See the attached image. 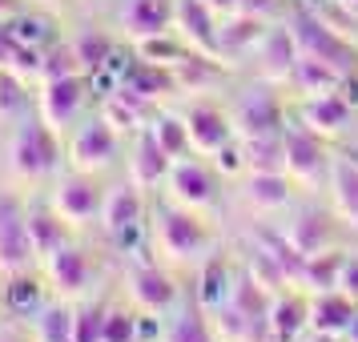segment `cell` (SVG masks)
Instances as JSON below:
<instances>
[{
  "instance_id": "ac0fdd59",
  "label": "cell",
  "mask_w": 358,
  "mask_h": 342,
  "mask_svg": "<svg viewBox=\"0 0 358 342\" xmlns=\"http://www.w3.org/2000/svg\"><path fill=\"white\" fill-rule=\"evenodd\" d=\"M49 302H52V290L45 282V274H41V266L13 278H0V310L20 318V322H33Z\"/></svg>"
},
{
  "instance_id": "f1b7e54d",
  "label": "cell",
  "mask_w": 358,
  "mask_h": 342,
  "mask_svg": "<svg viewBox=\"0 0 358 342\" xmlns=\"http://www.w3.org/2000/svg\"><path fill=\"white\" fill-rule=\"evenodd\" d=\"M149 133L157 137V145L178 162L185 153H194L189 145V129H185V117H181V105H162V109H153L149 117Z\"/></svg>"
},
{
  "instance_id": "7c38bea8",
  "label": "cell",
  "mask_w": 358,
  "mask_h": 342,
  "mask_svg": "<svg viewBox=\"0 0 358 342\" xmlns=\"http://www.w3.org/2000/svg\"><path fill=\"white\" fill-rule=\"evenodd\" d=\"M97 105V81L93 73H73V77H52L36 85V113L45 117L52 133L65 137L89 109Z\"/></svg>"
},
{
  "instance_id": "4fadbf2b",
  "label": "cell",
  "mask_w": 358,
  "mask_h": 342,
  "mask_svg": "<svg viewBox=\"0 0 358 342\" xmlns=\"http://www.w3.org/2000/svg\"><path fill=\"white\" fill-rule=\"evenodd\" d=\"M290 117L310 133L326 137L330 145H350L358 137V109L342 93H322V97H294Z\"/></svg>"
},
{
  "instance_id": "f546056e",
  "label": "cell",
  "mask_w": 358,
  "mask_h": 342,
  "mask_svg": "<svg viewBox=\"0 0 358 342\" xmlns=\"http://www.w3.org/2000/svg\"><path fill=\"white\" fill-rule=\"evenodd\" d=\"M73 73H85V65H81V57H77V49L69 45V36H61L57 45H49V49L41 52V81L73 77Z\"/></svg>"
},
{
  "instance_id": "44dd1931",
  "label": "cell",
  "mask_w": 358,
  "mask_h": 342,
  "mask_svg": "<svg viewBox=\"0 0 358 342\" xmlns=\"http://www.w3.org/2000/svg\"><path fill=\"white\" fill-rule=\"evenodd\" d=\"M270 20L274 17H258V13H229V17H222V33H217V41H222V61L242 73L245 57L258 49V41L270 29Z\"/></svg>"
},
{
  "instance_id": "5b68a950",
  "label": "cell",
  "mask_w": 358,
  "mask_h": 342,
  "mask_svg": "<svg viewBox=\"0 0 358 342\" xmlns=\"http://www.w3.org/2000/svg\"><path fill=\"white\" fill-rule=\"evenodd\" d=\"M117 290L125 294L141 314L165 318V314L185 298L189 278L178 274V270H169V266L157 262L153 254H137V258L117 262Z\"/></svg>"
},
{
  "instance_id": "2e32d148",
  "label": "cell",
  "mask_w": 358,
  "mask_h": 342,
  "mask_svg": "<svg viewBox=\"0 0 358 342\" xmlns=\"http://www.w3.org/2000/svg\"><path fill=\"white\" fill-rule=\"evenodd\" d=\"M173 13H178V0H109V24L129 45L173 33Z\"/></svg>"
},
{
  "instance_id": "5bb4252c",
  "label": "cell",
  "mask_w": 358,
  "mask_h": 342,
  "mask_svg": "<svg viewBox=\"0 0 358 342\" xmlns=\"http://www.w3.org/2000/svg\"><path fill=\"white\" fill-rule=\"evenodd\" d=\"M298 57H302V49H298V36H294L290 20L274 17V20H270V29L262 33L258 49L245 57L242 73H250V77H258V81H270V85H282V89H286L294 65H298Z\"/></svg>"
},
{
  "instance_id": "1f68e13d",
  "label": "cell",
  "mask_w": 358,
  "mask_h": 342,
  "mask_svg": "<svg viewBox=\"0 0 358 342\" xmlns=\"http://www.w3.org/2000/svg\"><path fill=\"white\" fill-rule=\"evenodd\" d=\"M206 4H210L217 17H229V13H238V8H242V0H206Z\"/></svg>"
},
{
  "instance_id": "9a60e30c",
  "label": "cell",
  "mask_w": 358,
  "mask_h": 342,
  "mask_svg": "<svg viewBox=\"0 0 358 342\" xmlns=\"http://www.w3.org/2000/svg\"><path fill=\"white\" fill-rule=\"evenodd\" d=\"M181 117H185V129H189V145L201 157H213L217 149H226L238 137V125L229 117L226 97H189L178 101Z\"/></svg>"
},
{
  "instance_id": "8fae6325",
  "label": "cell",
  "mask_w": 358,
  "mask_h": 342,
  "mask_svg": "<svg viewBox=\"0 0 358 342\" xmlns=\"http://www.w3.org/2000/svg\"><path fill=\"white\" fill-rule=\"evenodd\" d=\"M282 153H286V173L306 194H326V181H330L338 145H330L326 137L310 133L306 125H298L294 117H286V125H282Z\"/></svg>"
},
{
  "instance_id": "3957f363",
  "label": "cell",
  "mask_w": 358,
  "mask_h": 342,
  "mask_svg": "<svg viewBox=\"0 0 358 342\" xmlns=\"http://www.w3.org/2000/svg\"><path fill=\"white\" fill-rule=\"evenodd\" d=\"M41 274L49 282L52 298L81 302L85 294L101 290L105 282L117 278V258L97 234H73L65 245L41 258Z\"/></svg>"
},
{
  "instance_id": "e0dca14e",
  "label": "cell",
  "mask_w": 358,
  "mask_h": 342,
  "mask_svg": "<svg viewBox=\"0 0 358 342\" xmlns=\"http://www.w3.org/2000/svg\"><path fill=\"white\" fill-rule=\"evenodd\" d=\"M173 33L189 45L194 52H206V57H217L222 61V17L213 13L206 0H178V13H173Z\"/></svg>"
},
{
  "instance_id": "484cf974",
  "label": "cell",
  "mask_w": 358,
  "mask_h": 342,
  "mask_svg": "<svg viewBox=\"0 0 358 342\" xmlns=\"http://www.w3.org/2000/svg\"><path fill=\"white\" fill-rule=\"evenodd\" d=\"M36 109V85L13 69H0V137Z\"/></svg>"
},
{
  "instance_id": "30bf717a",
  "label": "cell",
  "mask_w": 358,
  "mask_h": 342,
  "mask_svg": "<svg viewBox=\"0 0 358 342\" xmlns=\"http://www.w3.org/2000/svg\"><path fill=\"white\" fill-rule=\"evenodd\" d=\"M105 185H109V178H97V173H85V169L65 165V169H57V178L45 185V197H49L52 210L61 213L77 234H97Z\"/></svg>"
},
{
  "instance_id": "4dcf8cb0",
  "label": "cell",
  "mask_w": 358,
  "mask_h": 342,
  "mask_svg": "<svg viewBox=\"0 0 358 342\" xmlns=\"http://www.w3.org/2000/svg\"><path fill=\"white\" fill-rule=\"evenodd\" d=\"M0 342H36V334L29 322H20V318L0 310Z\"/></svg>"
},
{
  "instance_id": "8992f818",
  "label": "cell",
  "mask_w": 358,
  "mask_h": 342,
  "mask_svg": "<svg viewBox=\"0 0 358 342\" xmlns=\"http://www.w3.org/2000/svg\"><path fill=\"white\" fill-rule=\"evenodd\" d=\"M270 226H274L278 238L290 245V250H298L302 258L322 254L330 245H342V242L355 238V234L346 229V222L334 213V206L326 201V194H302L290 210L282 213L278 222H270Z\"/></svg>"
},
{
  "instance_id": "7402d4cb",
  "label": "cell",
  "mask_w": 358,
  "mask_h": 342,
  "mask_svg": "<svg viewBox=\"0 0 358 342\" xmlns=\"http://www.w3.org/2000/svg\"><path fill=\"white\" fill-rule=\"evenodd\" d=\"M24 222H29V234H33V245H36V258L52 254L57 245H65L77 229L69 226L61 213L52 210V201L45 197V190H33L29 194V206H24Z\"/></svg>"
},
{
  "instance_id": "277c9868",
  "label": "cell",
  "mask_w": 358,
  "mask_h": 342,
  "mask_svg": "<svg viewBox=\"0 0 358 342\" xmlns=\"http://www.w3.org/2000/svg\"><path fill=\"white\" fill-rule=\"evenodd\" d=\"M125 149H129V133H121L101 113V105H93L89 113L65 133V165L97 173V178H113L125 169Z\"/></svg>"
},
{
  "instance_id": "83f0119b",
  "label": "cell",
  "mask_w": 358,
  "mask_h": 342,
  "mask_svg": "<svg viewBox=\"0 0 358 342\" xmlns=\"http://www.w3.org/2000/svg\"><path fill=\"white\" fill-rule=\"evenodd\" d=\"M101 342H145V314L133 306L121 290H113V302L105 310Z\"/></svg>"
},
{
  "instance_id": "9c48e42d",
  "label": "cell",
  "mask_w": 358,
  "mask_h": 342,
  "mask_svg": "<svg viewBox=\"0 0 358 342\" xmlns=\"http://www.w3.org/2000/svg\"><path fill=\"white\" fill-rule=\"evenodd\" d=\"M282 17L290 20L302 57H314V61L334 65L342 77L358 73V41L342 36L318 8H310V4H302V0H290V4L282 8Z\"/></svg>"
},
{
  "instance_id": "52a82bcc",
  "label": "cell",
  "mask_w": 358,
  "mask_h": 342,
  "mask_svg": "<svg viewBox=\"0 0 358 342\" xmlns=\"http://www.w3.org/2000/svg\"><path fill=\"white\" fill-rule=\"evenodd\" d=\"M306 194L286 169H245L238 181H229V210H238L245 222L270 226Z\"/></svg>"
},
{
  "instance_id": "4316f807",
  "label": "cell",
  "mask_w": 358,
  "mask_h": 342,
  "mask_svg": "<svg viewBox=\"0 0 358 342\" xmlns=\"http://www.w3.org/2000/svg\"><path fill=\"white\" fill-rule=\"evenodd\" d=\"M342 77L334 65H326V61H314V57H298V65H294L290 81V97H322V93H338L342 89Z\"/></svg>"
},
{
  "instance_id": "d6a6232c",
  "label": "cell",
  "mask_w": 358,
  "mask_h": 342,
  "mask_svg": "<svg viewBox=\"0 0 358 342\" xmlns=\"http://www.w3.org/2000/svg\"><path fill=\"white\" fill-rule=\"evenodd\" d=\"M355 141H358V137H355Z\"/></svg>"
},
{
  "instance_id": "7a4b0ae2",
  "label": "cell",
  "mask_w": 358,
  "mask_h": 342,
  "mask_svg": "<svg viewBox=\"0 0 358 342\" xmlns=\"http://www.w3.org/2000/svg\"><path fill=\"white\" fill-rule=\"evenodd\" d=\"M57 169H65V137L52 133L36 109L0 137V173L8 181L24 190H45Z\"/></svg>"
},
{
  "instance_id": "d6986e66",
  "label": "cell",
  "mask_w": 358,
  "mask_h": 342,
  "mask_svg": "<svg viewBox=\"0 0 358 342\" xmlns=\"http://www.w3.org/2000/svg\"><path fill=\"white\" fill-rule=\"evenodd\" d=\"M169 165H173V157L157 145V137H153V133H149V125H145V129H137L129 137V149H125V169H121V173H129L141 190H149V194H153V190H162Z\"/></svg>"
},
{
  "instance_id": "cb8c5ba5",
  "label": "cell",
  "mask_w": 358,
  "mask_h": 342,
  "mask_svg": "<svg viewBox=\"0 0 358 342\" xmlns=\"http://www.w3.org/2000/svg\"><path fill=\"white\" fill-rule=\"evenodd\" d=\"M326 201L334 206V213L358 238V157H350L346 149L334 153V169H330V181H326Z\"/></svg>"
},
{
  "instance_id": "603a6c76",
  "label": "cell",
  "mask_w": 358,
  "mask_h": 342,
  "mask_svg": "<svg viewBox=\"0 0 358 342\" xmlns=\"http://www.w3.org/2000/svg\"><path fill=\"white\" fill-rule=\"evenodd\" d=\"M358 302L342 290H314L310 294V330L314 339H342L346 326L355 322Z\"/></svg>"
},
{
  "instance_id": "d4e9b609",
  "label": "cell",
  "mask_w": 358,
  "mask_h": 342,
  "mask_svg": "<svg viewBox=\"0 0 358 342\" xmlns=\"http://www.w3.org/2000/svg\"><path fill=\"white\" fill-rule=\"evenodd\" d=\"M310 330V294L290 286V290L274 294L270 302V334L274 342H302Z\"/></svg>"
},
{
  "instance_id": "6da1fadb",
  "label": "cell",
  "mask_w": 358,
  "mask_h": 342,
  "mask_svg": "<svg viewBox=\"0 0 358 342\" xmlns=\"http://www.w3.org/2000/svg\"><path fill=\"white\" fill-rule=\"evenodd\" d=\"M226 242L229 234H222V226H213L210 213L185 210L162 190H153V197H149V254L157 262L189 278Z\"/></svg>"
},
{
  "instance_id": "ba28073f",
  "label": "cell",
  "mask_w": 358,
  "mask_h": 342,
  "mask_svg": "<svg viewBox=\"0 0 358 342\" xmlns=\"http://www.w3.org/2000/svg\"><path fill=\"white\" fill-rule=\"evenodd\" d=\"M162 194L173 197L185 210L210 213V218L229 210V181L201 153H185V157H178V162L169 165V173L162 181Z\"/></svg>"
},
{
  "instance_id": "ffe728a7",
  "label": "cell",
  "mask_w": 358,
  "mask_h": 342,
  "mask_svg": "<svg viewBox=\"0 0 358 342\" xmlns=\"http://www.w3.org/2000/svg\"><path fill=\"white\" fill-rule=\"evenodd\" d=\"M157 342H217L210 310L194 298V290H185V298L157 322Z\"/></svg>"
}]
</instances>
